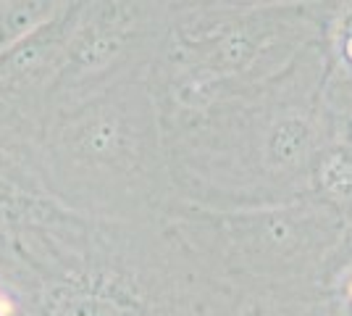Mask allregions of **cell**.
Wrapping results in <instances>:
<instances>
[{"mask_svg": "<svg viewBox=\"0 0 352 316\" xmlns=\"http://www.w3.org/2000/svg\"><path fill=\"white\" fill-rule=\"evenodd\" d=\"M174 16V0H76L66 59L45 101V116L95 95Z\"/></svg>", "mask_w": 352, "mask_h": 316, "instance_id": "1", "label": "cell"}, {"mask_svg": "<svg viewBox=\"0 0 352 316\" xmlns=\"http://www.w3.org/2000/svg\"><path fill=\"white\" fill-rule=\"evenodd\" d=\"M74 0H0V50L63 14Z\"/></svg>", "mask_w": 352, "mask_h": 316, "instance_id": "2", "label": "cell"}, {"mask_svg": "<svg viewBox=\"0 0 352 316\" xmlns=\"http://www.w3.org/2000/svg\"><path fill=\"white\" fill-rule=\"evenodd\" d=\"M334 0H174V8L182 6H216V8H276V6H331Z\"/></svg>", "mask_w": 352, "mask_h": 316, "instance_id": "3", "label": "cell"}, {"mask_svg": "<svg viewBox=\"0 0 352 316\" xmlns=\"http://www.w3.org/2000/svg\"><path fill=\"white\" fill-rule=\"evenodd\" d=\"M30 119L24 111H19L14 103H8L6 98H0V137L6 135H16L19 129H24V127H30Z\"/></svg>", "mask_w": 352, "mask_h": 316, "instance_id": "4", "label": "cell"}]
</instances>
